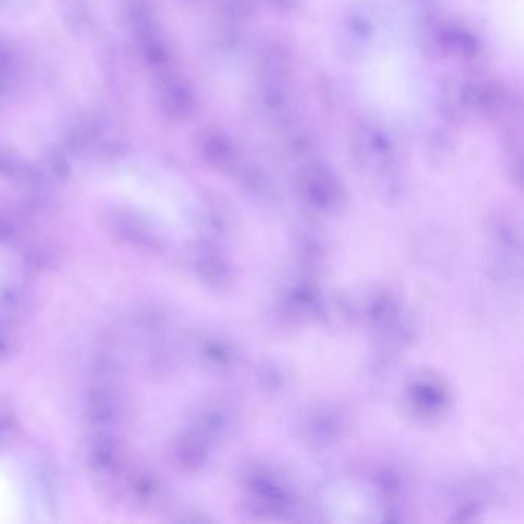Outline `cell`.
<instances>
[{
  "label": "cell",
  "instance_id": "cell-1",
  "mask_svg": "<svg viewBox=\"0 0 524 524\" xmlns=\"http://www.w3.org/2000/svg\"><path fill=\"white\" fill-rule=\"evenodd\" d=\"M352 159L362 170L372 171L377 182L402 173V157L397 139L375 120H360L349 134Z\"/></svg>",
  "mask_w": 524,
  "mask_h": 524
},
{
  "label": "cell",
  "instance_id": "cell-2",
  "mask_svg": "<svg viewBox=\"0 0 524 524\" xmlns=\"http://www.w3.org/2000/svg\"><path fill=\"white\" fill-rule=\"evenodd\" d=\"M127 449L122 440L110 432H93L87 446V465L99 481L103 494L119 497L125 488L123 475L127 472Z\"/></svg>",
  "mask_w": 524,
  "mask_h": 524
},
{
  "label": "cell",
  "instance_id": "cell-3",
  "mask_svg": "<svg viewBox=\"0 0 524 524\" xmlns=\"http://www.w3.org/2000/svg\"><path fill=\"white\" fill-rule=\"evenodd\" d=\"M426 48L435 56L477 62L485 53V44L472 28L442 17H432L422 24Z\"/></svg>",
  "mask_w": 524,
  "mask_h": 524
},
{
  "label": "cell",
  "instance_id": "cell-4",
  "mask_svg": "<svg viewBox=\"0 0 524 524\" xmlns=\"http://www.w3.org/2000/svg\"><path fill=\"white\" fill-rule=\"evenodd\" d=\"M379 20L368 2H355L343 11L335 33V48L346 62H360L374 45Z\"/></svg>",
  "mask_w": 524,
  "mask_h": 524
},
{
  "label": "cell",
  "instance_id": "cell-5",
  "mask_svg": "<svg viewBox=\"0 0 524 524\" xmlns=\"http://www.w3.org/2000/svg\"><path fill=\"white\" fill-rule=\"evenodd\" d=\"M254 103L268 125L277 131L299 119V102L292 79L257 77Z\"/></svg>",
  "mask_w": 524,
  "mask_h": 524
},
{
  "label": "cell",
  "instance_id": "cell-6",
  "mask_svg": "<svg viewBox=\"0 0 524 524\" xmlns=\"http://www.w3.org/2000/svg\"><path fill=\"white\" fill-rule=\"evenodd\" d=\"M125 403L117 383H96L83 402V418L93 432H110L119 426Z\"/></svg>",
  "mask_w": 524,
  "mask_h": 524
},
{
  "label": "cell",
  "instance_id": "cell-7",
  "mask_svg": "<svg viewBox=\"0 0 524 524\" xmlns=\"http://www.w3.org/2000/svg\"><path fill=\"white\" fill-rule=\"evenodd\" d=\"M299 186L303 196L317 208L332 209L343 202L342 183L320 160L303 163L299 171Z\"/></svg>",
  "mask_w": 524,
  "mask_h": 524
},
{
  "label": "cell",
  "instance_id": "cell-8",
  "mask_svg": "<svg viewBox=\"0 0 524 524\" xmlns=\"http://www.w3.org/2000/svg\"><path fill=\"white\" fill-rule=\"evenodd\" d=\"M163 116L173 122L191 119L197 110V96L191 83L177 74H165L157 90Z\"/></svg>",
  "mask_w": 524,
  "mask_h": 524
},
{
  "label": "cell",
  "instance_id": "cell-9",
  "mask_svg": "<svg viewBox=\"0 0 524 524\" xmlns=\"http://www.w3.org/2000/svg\"><path fill=\"white\" fill-rule=\"evenodd\" d=\"M197 150L209 166L222 173H236L242 163L236 140L219 128L203 131L197 139Z\"/></svg>",
  "mask_w": 524,
  "mask_h": 524
},
{
  "label": "cell",
  "instance_id": "cell-10",
  "mask_svg": "<svg viewBox=\"0 0 524 524\" xmlns=\"http://www.w3.org/2000/svg\"><path fill=\"white\" fill-rule=\"evenodd\" d=\"M296 53L282 36H268L260 42L256 53L257 77L294 79Z\"/></svg>",
  "mask_w": 524,
  "mask_h": 524
},
{
  "label": "cell",
  "instance_id": "cell-11",
  "mask_svg": "<svg viewBox=\"0 0 524 524\" xmlns=\"http://www.w3.org/2000/svg\"><path fill=\"white\" fill-rule=\"evenodd\" d=\"M110 228L117 239L134 248L153 251L159 245V239L148 222L128 209H119L111 214Z\"/></svg>",
  "mask_w": 524,
  "mask_h": 524
},
{
  "label": "cell",
  "instance_id": "cell-12",
  "mask_svg": "<svg viewBox=\"0 0 524 524\" xmlns=\"http://www.w3.org/2000/svg\"><path fill=\"white\" fill-rule=\"evenodd\" d=\"M286 153L294 159L308 160L316 159L317 148H319V137L316 131L309 127L302 119L294 120L288 127L279 131Z\"/></svg>",
  "mask_w": 524,
  "mask_h": 524
},
{
  "label": "cell",
  "instance_id": "cell-13",
  "mask_svg": "<svg viewBox=\"0 0 524 524\" xmlns=\"http://www.w3.org/2000/svg\"><path fill=\"white\" fill-rule=\"evenodd\" d=\"M123 492L130 498L133 508H136L137 511H146L157 505L162 495V483L154 472L140 469L127 478Z\"/></svg>",
  "mask_w": 524,
  "mask_h": 524
},
{
  "label": "cell",
  "instance_id": "cell-14",
  "mask_svg": "<svg viewBox=\"0 0 524 524\" xmlns=\"http://www.w3.org/2000/svg\"><path fill=\"white\" fill-rule=\"evenodd\" d=\"M33 308V294L24 285L4 286L0 289V320L8 325L20 322L30 314Z\"/></svg>",
  "mask_w": 524,
  "mask_h": 524
},
{
  "label": "cell",
  "instance_id": "cell-15",
  "mask_svg": "<svg viewBox=\"0 0 524 524\" xmlns=\"http://www.w3.org/2000/svg\"><path fill=\"white\" fill-rule=\"evenodd\" d=\"M457 127L451 123L440 119V123H435L426 133V154L431 162L446 163L452 159L455 150H457V136H455Z\"/></svg>",
  "mask_w": 524,
  "mask_h": 524
},
{
  "label": "cell",
  "instance_id": "cell-16",
  "mask_svg": "<svg viewBox=\"0 0 524 524\" xmlns=\"http://www.w3.org/2000/svg\"><path fill=\"white\" fill-rule=\"evenodd\" d=\"M139 42L140 53L143 60L150 65L153 70L165 71L170 68L173 62V53L165 37L160 34L159 28L153 27L143 33L136 34Z\"/></svg>",
  "mask_w": 524,
  "mask_h": 524
},
{
  "label": "cell",
  "instance_id": "cell-17",
  "mask_svg": "<svg viewBox=\"0 0 524 524\" xmlns=\"http://www.w3.org/2000/svg\"><path fill=\"white\" fill-rule=\"evenodd\" d=\"M206 451L199 434H186L180 437L171 448V460L183 471H194L205 461Z\"/></svg>",
  "mask_w": 524,
  "mask_h": 524
},
{
  "label": "cell",
  "instance_id": "cell-18",
  "mask_svg": "<svg viewBox=\"0 0 524 524\" xmlns=\"http://www.w3.org/2000/svg\"><path fill=\"white\" fill-rule=\"evenodd\" d=\"M62 17L76 36H85L93 28V16L83 0H64Z\"/></svg>",
  "mask_w": 524,
  "mask_h": 524
},
{
  "label": "cell",
  "instance_id": "cell-19",
  "mask_svg": "<svg viewBox=\"0 0 524 524\" xmlns=\"http://www.w3.org/2000/svg\"><path fill=\"white\" fill-rule=\"evenodd\" d=\"M24 262L28 268L48 271L59 262V253L53 243L37 240L25 248Z\"/></svg>",
  "mask_w": 524,
  "mask_h": 524
},
{
  "label": "cell",
  "instance_id": "cell-20",
  "mask_svg": "<svg viewBox=\"0 0 524 524\" xmlns=\"http://www.w3.org/2000/svg\"><path fill=\"white\" fill-rule=\"evenodd\" d=\"M125 16L134 34L143 33L150 28L157 27L154 10L148 0H128L125 5Z\"/></svg>",
  "mask_w": 524,
  "mask_h": 524
},
{
  "label": "cell",
  "instance_id": "cell-21",
  "mask_svg": "<svg viewBox=\"0 0 524 524\" xmlns=\"http://www.w3.org/2000/svg\"><path fill=\"white\" fill-rule=\"evenodd\" d=\"M27 219L17 211L0 213V243H13L24 236Z\"/></svg>",
  "mask_w": 524,
  "mask_h": 524
},
{
  "label": "cell",
  "instance_id": "cell-22",
  "mask_svg": "<svg viewBox=\"0 0 524 524\" xmlns=\"http://www.w3.org/2000/svg\"><path fill=\"white\" fill-rule=\"evenodd\" d=\"M40 168L45 171V174H47L54 183L64 182V180H67L68 176H70V165H68L65 154L62 153V151H48Z\"/></svg>",
  "mask_w": 524,
  "mask_h": 524
},
{
  "label": "cell",
  "instance_id": "cell-23",
  "mask_svg": "<svg viewBox=\"0 0 524 524\" xmlns=\"http://www.w3.org/2000/svg\"><path fill=\"white\" fill-rule=\"evenodd\" d=\"M28 163L20 159L13 151L0 148V177L20 182V179L27 173Z\"/></svg>",
  "mask_w": 524,
  "mask_h": 524
},
{
  "label": "cell",
  "instance_id": "cell-24",
  "mask_svg": "<svg viewBox=\"0 0 524 524\" xmlns=\"http://www.w3.org/2000/svg\"><path fill=\"white\" fill-rule=\"evenodd\" d=\"M19 422H17L16 411L10 403L0 398V448L10 445L16 437Z\"/></svg>",
  "mask_w": 524,
  "mask_h": 524
},
{
  "label": "cell",
  "instance_id": "cell-25",
  "mask_svg": "<svg viewBox=\"0 0 524 524\" xmlns=\"http://www.w3.org/2000/svg\"><path fill=\"white\" fill-rule=\"evenodd\" d=\"M13 349V337H11V325L0 320V362L7 359Z\"/></svg>",
  "mask_w": 524,
  "mask_h": 524
},
{
  "label": "cell",
  "instance_id": "cell-26",
  "mask_svg": "<svg viewBox=\"0 0 524 524\" xmlns=\"http://www.w3.org/2000/svg\"><path fill=\"white\" fill-rule=\"evenodd\" d=\"M263 2L283 14L296 13L300 7L299 0H263Z\"/></svg>",
  "mask_w": 524,
  "mask_h": 524
},
{
  "label": "cell",
  "instance_id": "cell-27",
  "mask_svg": "<svg viewBox=\"0 0 524 524\" xmlns=\"http://www.w3.org/2000/svg\"><path fill=\"white\" fill-rule=\"evenodd\" d=\"M11 71V54L4 45L0 44V85L7 79Z\"/></svg>",
  "mask_w": 524,
  "mask_h": 524
}]
</instances>
